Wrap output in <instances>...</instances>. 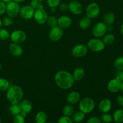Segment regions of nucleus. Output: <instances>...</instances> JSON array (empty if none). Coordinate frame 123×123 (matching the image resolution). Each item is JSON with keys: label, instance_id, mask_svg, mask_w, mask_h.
Here are the masks:
<instances>
[{"label": "nucleus", "instance_id": "1", "mask_svg": "<svg viewBox=\"0 0 123 123\" xmlns=\"http://www.w3.org/2000/svg\"><path fill=\"white\" fill-rule=\"evenodd\" d=\"M56 85L62 90H68L73 86L74 80L71 73L65 70H60L55 76Z\"/></svg>", "mask_w": 123, "mask_h": 123}, {"label": "nucleus", "instance_id": "2", "mask_svg": "<svg viewBox=\"0 0 123 123\" xmlns=\"http://www.w3.org/2000/svg\"><path fill=\"white\" fill-rule=\"evenodd\" d=\"M24 97V92L20 86L13 85L7 90V98L11 103H18L21 102Z\"/></svg>", "mask_w": 123, "mask_h": 123}, {"label": "nucleus", "instance_id": "3", "mask_svg": "<svg viewBox=\"0 0 123 123\" xmlns=\"http://www.w3.org/2000/svg\"><path fill=\"white\" fill-rule=\"evenodd\" d=\"M94 101L89 97L83 98L79 104V109L84 114H88L91 112L94 109Z\"/></svg>", "mask_w": 123, "mask_h": 123}, {"label": "nucleus", "instance_id": "4", "mask_svg": "<svg viewBox=\"0 0 123 123\" xmlns=\"http://www.w3.org/2000/svg\"><path fill=\"white\" fill-rule=\"evenodd\" d=\"M20 6L18 2L12 1L8 2L6 6V11L7 15L12 18H16L20 12Z\"/></svg>", "mask_w": 123, "mask_h": 123}, {"label": "nucleus", "instance_id": "5", "mask_svg": "<svg viewBox=\"0 0 123 123\" xmlns=\"http://www.w3.org/2000/svg\"><path fill=\"white\" fill-rule=\"evenodd\" d=\"M104 43L103 41L98 38H92L88 43L89 48L94 52H100L105 49Z\"/></svg>", "mask_w": 123, "mask_h": 123}, {"label": "nucleus", "instance_id": "6", "mask_svg": "<svg viewBox=\"0 0 123 123\" xmlns=\"http://www.w3.org/2000/svg\"><path fill=\"white\" fill-rule=\"evenodd\" d=\"M107 31V25L104 22H98L92 28V32L95 37H100L105 36Z\"/></svg>", "mask_w": 123, "mask_h": 123}, {"label": "nucleus", "instance_id": "7", "mask_svg": "<svg viewBox=\"0 0 123 123\" xmlns=\"http://www.w3.org/2000/svg\"><path fill=\"white\" fill-rule=\"evenodd\" d=\"M34 18L38 24H44L46 22L48 19V14L43 8L36 10L34 14Z\"/></svg>", "mask_w": 123, "mask_h": 123}, {"label": "nucleus", "instance_id": "8", "mask_svg": "<svg viewBox=\"0 0 123 123\" xmlns=\"http://www.w3.org/2000/svg\"><path fill=\"white\" fill-rule=\"evenodd\" d=\"M10 38L13 43L20 44L26 40V35L22 30H16L10 35Z\"/></svg>", "mask_w": 123, "mask_h": 123}, {"label": "nucleus", "instance_id": "9", "mask_svg": "<svg viewBox=\"0 0 123 123\" xmlns=\"http://www.w3.org/2000/svg\"><path fill=\"white\" fill-rule=\"evenodd\" d=\"M62 29L60 26H56L55 27L51 28V30L49 31V37L53 42H58L62 38Z\"/></svg>", "mask_w": 123, "mask_h": 123}, {"label": "nucleus", "instance_id": "10", "mask_svg": "<svg viewBox=\"0 0 123 123\" xmlns=\"http://www.w3.org/2000/svg\"><path fill=\"white\" fill-rule=\"evenodd\" d=\"M100 7L97 3H91L88 6L86 10L87 17L90 19H94L96 18L100 13Z\"/></svg>", "mask_w": 123, "mask_h": 123}, {"label": "nucleus", "instance_id": "11", "mask_svg": "<svg viewBox=\"0 0 123 123\" xmlns=\"http://www.w3.org/2000/svg\"><path fill=\"white\" fill-rule=\"evenodd\" d=\"M34 9L31 6H24L20 9V15L23 19L29 20L34 16Z\"/></svg>", "mask_w": 123, "mask_h": 123}, {"label": "nucleus", "instance_id": "12", "mask_svg": "<svg viewBox=\"0 0 123 123\" xmlns=\"http://www.w3.org/2000/svg\"><path fill=\"white\" fill-rule=\"evenodd\" d=\"M88 52V48L84 44H78L72 49V55L76 58H80L85 56Z\"/></svg>", "mask_w": 123, "mask_h": 123}, {"label": "nucleus", "instance_id": "13", "mask_svg": "<svg viewBox=\"0 0 123 123\" xmlns=\"http://www.w3.org/2000/svg\"><path fill=\"white\" fill-rule=\"evenodd\" d=\"M121 81L119 79H117L116 78L114 79H111L108 82L107 88L108 90L111 92H117L120 90V86H121Z\"/></svg>", "mask_w": 123, "mask_h": 123}, {"label": "nucleus", "instance_id": "14", "mask_svg": "<svg viewBox=\"0 0 123 123\" xmlns=\"http://www.w3.org/2000/svg\"><path fill=\"white\" fill-rule=\"evenodd\" d=\"M20 106L22 110L20 114L23 115L24 117H26V115L28 114L32 109V103L30 101L27 100H24L22 101L20 103Z\"/></svg>", "mask_w": 123, "mask_h": 123}, {"label": "nucleus", "instance_id": "15", "mask_svg": "<svg viewBox=\"0 0 123 123\" xmlns=\"http://www.w3.org/2000/svg\"><path fill=\"white\" fill-rule=\"evenodd\" d=\"M68 9L73 14L78 15L80 14L82 12V6L76 1H72L68 4Z\"/></svg>", "mask_w": 123, "mask_h": 123}, {"label": "nucleus", "instance_id": "16", "mask_svg": "<svg viewBox=\"0 0 123 123\" xmlns=\"http://www.w3.org/2000/svg\"><path fill=\"white\" fill-rule=\"evenodd\" d=\"M58 25L61 28H68L72 25V19L67 16H62L58 19Z\"/></svg>", "mask_w": 123, "mask_h": 123}, {"label": "nucleus", "instance_id": "17", "mask_svg": "<svg viewBox=\"0 0 123 123\" xmlns=\"http://www.w3.org/2000/svg\"><path fill=\"white\" fill-rule=\"evenodd\" d=\"M9 50L11 54L14 56H20L23 53V49L22 47L18 43H13L10 44L9 47Z\"/></svg>", "mask_w": 123, "mask_h": 123}, {"label": "nucleus", "instance_id": "18", "mask_svg": "<svg viewBox=\"0 0 123 123\" xmlns=\"http://www.w3.org/2000/svg\"><path fill=\"white\" fill-rule=\"evenodd\" d=\"M112 108L111 102L108 98L103 99L99 104V109L103 113H108Z\"/></svg>", "mask_w": 123, "mask_h": 123}, {"label": "nucleus", "instance_id": "19", "mask_svg": "<svg viewBox=\"0 0 123 123\" xmlns=\"http://www.w3.org/2000/svg\"><path fill=\"white\" fill-rule=\"evenodd\" d=\"M80 99V94L76 91L70 92L67 97V102L70 104H75Z\"/></svg>", "mask_w": 123, "mask_h": 123}, {"label": "nucleus", "instance_id": "20", "mask_svg": "<svg viewBox=\"0 0 123 123\" xmlns=\"http://www.w3.org/2000/svg\"><path fill=\"white\" fill-rule=\"evenodd\" d=\"M85 76V71L81 67H78L76 68L73 72V79L76 81H79L81 80Z\"/></svg>", "mask_w": 123, "mask_h": 123}, {"label": "nucleus", "instance_id": "21", "mask_svg": "<svg viewBox=\"0 0 123 123\" xmlns=\"http://www.w3.org/2000/svg\"><path fill=\"white\" fill-rule=\"evenodd\" d=\"M113 120L117 123H123V109H119L115 111L113 114Z\"/></svg>", "mask_w": 123, "mask_h": 123}, {"label": "nucleus", "instance_id": "22", "mask_svg": "<svg viewBox=\"0 0 123 123\" xmlns=\"http://www.w3.org/2000/svg\"><path fill=\"white\" fill-rule=\"evenodd\" d=\"M9 111L11 114L12 115H14V116L18 115V114H20L22 112L21 108H20V104H19V103H12L11 106H10Z\"/></svg>", "mask_w": 123, "mask_h": 123}, {"label": "nucleus", "instance_id": "23", "mask_svg": "<svg viewBox=\"0 0 123 123\" xmlns=\"http://www.w3.org/2000/svg\"><path fill=\"white\" fill-rule=\"evenodd\" d=\"M115 16L112 13H108L103 17V22L108 26L112 25L115 21Z\"/></svg>", "mask_w": 123, "mask_h": 123}, {"label": "nucleus", "instance_id": "24", "mask_svg": "<svg viewBox=\"0 0 123 123\" xmlns=\"http://www.w3.org/2000/svg\"><path fill=\"white\" fill-rule=\"evenodd\" d=\"M91 19L88 17H84L79 22V27L82 30H86L91 25Z\"/></svg>", "mask_w": 123, "mask_h": 123}, {"label": "nucleus", "instance_id": "25", "mask_svg": "<svg viewBox=\"0 0 123 123\" xmlns=\"http://www.w3.org/2000/svg\"><path fill=\"white\" fill-rule=\"evenodd\" d=\"M48 116L43 111H40L36 115V122L37 123H44L46 122Z\"/></svg>", "mask_w": 123, "mask_h": 123}, {"label": "nucleus", "instance_id": "26", "mask_svg": "<svg viewBox=\"0 0 123 123\" xmlns=\"http://www.w3.org/2000/svg\"><path fill=\"white\" fill-rule=\"evenodd\" d=\"M85 117V114L82 111H78L75 113H73L72 115V121L73 122L79 123L83 121Z\"/></svg>", "mask_w": 123, "mask_h": 123}, {"label": "nucleus", "instance_id": "27", "mask_svg": "<svg viewBox=\"0 0 123 123\" xmlns=\"http://www.w3.org/2000/svg\"><path fill=\"white\" fill-rule=\"evenodd\" d=\"M102 41L106 45H111L115 41V36L112 34H108L103 37Z\"/></svg>", "mask_w": 123, "mask_h": 123}, {"label": "nucleus", "instance_id": "28", "mask_svg": "<svg viewBox=\"0 0 123 123\" xmlns=\"http://www.w3.org/2000/svg\"><path fill=\"white\" fill-rule=\"evenodd\" d=\"M62 112H63L64 115H66V116H72V115H73V113H74V109H73V107L71 105H66V106L63 108Z\"/></svg>", "mask_w": 123, "mask_h": 123}, {"label": "nucleus", "instance_id": "29", "mask_svg": "<svg viewBox=\"0 0 123 123\" xmlns=\"http://www.w3.org/2000/svg\"><path fill=\"white\" fill-rule=\"evenodd\" d=\"M9 87L10 84L8 80L3 78H0V91H7Z\"/></svg>", "mask_w": 123, "mask_h": 123}, {"label": "nucleus", "instance_id": "30", "mask_svg": "<svg viewBox=\"0 0 123 123\" xmlns=\"http://www.w3.org/2000/svg\"><path fill=\"white\" fill-rule=\"evenodd\" d=\"M114 67L118 70H123V57H118L114 61Z\"/></svg>", "mask_w": 123, "mask_h": 123}, {"label": "nucleus", "instance_id": "31", "mask_svg": "<svg viewBox=\"0 0 123 123\" xmlns=\"http://www.w3.org/2000/svg\"><path fill=\"white\" fill-rule=\"evenodd\" d=\"M46 22L49 26L51 28L55 27L58 25V19L54 16H50L48 17Z\"/></svg>", "mask_w": 123, "mask_h": 123}, {"label": "nucleus", "instance_id": "32", "mask_svg": "<svg viewBox=\"0 0 123 123\" xmlns=\"http://www.w3.org/2000/svg\"><path fill=\"white\" fill-rule=\"evenodd\" d=\"M100 120L103 123H111L113 121V117L110 114H107V113H103L101 116Z\"/></svg>", "mask_w": 123, "mask_h": 123}, {"label": "nucleus", "instance_id": "33", "mask_svg": "<svg viewBox=\"0 0 123 123\" xmlns=\"http://www.w3.org/2000/svg\"><path fill=\"white\" fill-rule=\"evenodd\" d=\"M31 6L34 10L43 8V6L42 5L41 0H32L31 2Z\"/></svg>", "mask_w": 123, "mask_h": 123}, {"label": "nucleus", "instance_id": "34", "mask_svg": "<svg viewBox=\"0 0 123 123\" xmlns=\"http://www.w3.org/2000/svg\"><path fill=\"white\" fill-rule=\"evenodd\" d=\"M10 37V34L7 30L5 29H0V39L6 40Z\"/></svg>", "mask_w": 123, "mask_h": 123}, {"label": "nucleus", "instance_id": "35", "mask_svg": "<svg viewBox=\"0 0 123 123\" xmlns=\"http://www.w3.org/2000/svg\"><path fill=\"white\" fill-rule=\"evenodd\" d=\"M13 122L14 123H24L25 122V119L24 117L21 114H18L14 116Z\"/></svg>", "mask_w": 123, "mask_h": 123}, {"label": "nucleus", "instance_id": "36", "mask_svg": "<svg viewBox=\"0 0 123 123\" xmlns=\"http://www.w3.org/2000/svg\"><path fill=\"white\" fill-rule=\"evenodd\" d=\"M59 123H72L73 121H72V119L70 118V117L68 116H64L61 117L58 120Z\"/></svg>", "mask_w": 123, "mask_h": 123}, {"label": "nucleus", "instance_id": "37", "mask_svg": "<svg viewBox=\"0 0 123 123\" xmlns=\"http://www.w3.org/2000/svg\"><path fill=\"white\" fill-rule=\"evenodd\" d=\"M48 6L50 7H56L60 3V0H47Z\"/></svg>", "mask_w": 123, "mask_h": 123}, {"label": "nucleus", "instance_id": "38", "mask_svg": "<svg viewBox=\"0 0 123 123\" xmlns=\"http://www.w3.org/2000/svg\"><path fill=\"white\" fill-rule=\"evenodd\" d=\"M3 24L5 26H9L13 24V19L10 17H6L3 19Z\"/></svg>", "mask_w": 123, "mask_h": 123}, {"label": "nucleus", "instance_id": "39", "mask_svg": "<svg viewBox=\"0 0 123 123\" xmlns=\"http://www.w3.org/2000/svg\"><path fill=\"white\" fill-rule=\"evenodd\" d=\"M102 122L100 118L97 117H92L87 121L88 123H100Z\"/></svg>", "mask_w": 123, "mask_h": 123}, {"label": "nucleus", "instance_id": "40", "mask_svg": "<svg viewBox=\"0 0 123 123\" xmlns=\"http://www.w3.org/2000/svg\"><path fill=\"white\" fill-rule=\"evenodd\" d=\"M6 11V4L2 1H0V15H2Z\"/></svg>", "mask_w": 123, "mask_h": 123}, {"label": "nucleus", "instance_id": "41", "mask_svg": "<svg viewBox=\"0 0 123 123\" xmlns=\"http://www.w3.org/2000/svg\"><path fill=\"white\" fill-rule=\"evenodd\" d=\"M60 10L61 11H67L68 10V5L65 2H62L60 4Z\"/></svg>", "mask_w": 123, "mask_h": 123}, {"label": "nucleus", "instance_id": "42", "mask_svg": "<svg viewBox=\"0 0 123 123\" xmlns=\"http://www.w3.org/2000/svg\"><path fill=\"white\" fill-rule=\"evenodd\" d=\"M115 78L117 79H119L120 81L123 82V71L122 70H118L116 73L115 75Z\"/></svg>", "mask_w": 123, "mask_h": 123}, {"label": "nucleus", "instance_id": "43", "mask_svg": "<svg viewBox=\"0 0 123 123\" xmlns=\"http://www.w3.org/2000/svg\"><path fill=\"white\" fill-rule=\"evenodd\" d=\"M117 103L120 106L123 108V96H120L117 97Z\"/></svg>", "mask_w": 123, "mask_h": 123}, {"label": "nucleus", "instance_id": "44", "mask_svg": "<svg viewBox=\"0 0 123 123\" xmlns=\"http://www.w3.org/2000/svg\"><path fill=\"white\" fill-rule=\"evenodd\" d=\"M112 30H113V27L111 26V25H108V26H107V31L111 32V31H112Z\"/></svg>", "mask_w": 123, "mask_h": 123}, {"label": "nucleus", "instance_id": "45", "mask_svg": "<svg viewBox=\"0 0 123 123\" xmlns=\"http://www.w3.org/2000/svg\"><path fill=\"white\" fill-rule=\"evenodd\" d=\"M56 7H50V11L52 13H54L56 11Z\"/></svg>", "mask_w": 123, "mask_h": 123}, {"label": "nucleus", "instance_id": "46", "mask_svg": "<svg viewBox=\"0 0 123 123\" xmlns=\"http://www.w3.org/2000/svg\"><path fill=\"white\" fill-rule=\"evenodd\" d=\"M120 90L123 92V82H121V86H120Z\"/></svg>", "mask_w": 123, "mask_h": 123}, {"label": "nucleus", "instance_id": "47", "mask_svg": "<svg viewBox=\"0 0 123 123\" xmlns=\"http://www.w3.org/2000/svg\"><path fill=\"white\" fill-rule=\"evenodd\" d=\"M1 1L4 2V3H8V2H10L12 0H1Z\"/></svg>", "mask_w": 123, "mask_h": 123}, {"label": "nucleus", "instance_id": "48", "mask_svg": "<svg viewBox=\"0 0 123 123\" xmlns=\"http://www.w3.org/2000/svg\"><path fill=\"white\" fill-rule=\"evenodd\" d=\"M120 31H121V34L123 36V24H122V25H121V30H120Z\"/></svg>", "mask_w": 123, "mask_h": 123}, {"label": "nucleus", "instance_id": "49", "mask_svg": "<svg viewBox=\"0 0 123 123\" xmlns=\"http://www.w3.org/2000/svg\"><path fill=\"white\" fill-rule=\"evenodd\" d=\"M13 1H15V2H18V3H19V2H23V1H25V0H13Z\"/></svg>", "mask_w": 123, "mask_h": 123}, {"label": "nucleus", "instance_id": "50", "mask_svg": "<svg viewBox=\"0 0 123 123\" xmlns=\"http://www.w3.org/2000/svg\"><path fill=\"white\" fill-rule=\"evenodd\" d=\"M1 25H2V22H1V20H0V28H1Z\"/></svg>", "mask_w": 123, "mask_h": 123}, {"label": "nucleus", "instance_id": "51", "mask_svg": "<svg viewBox=\"0 0 123 123\" xmlns=\"http://www.w3.org/2000/svg\"><path fill=\"white\" fill-rule=\"evenodd\" d=\"M1 68H2V66H1V62H0V70H1Z\"/></svg>", "mask_w": 123, "mask_h": 123}, {"label": "nucleus", "instance_id": "52", "mask_svg": "<svg viewBox=\"0 0 123 123\" xmlns=\"http://www.w3.org/2000/svg\"><path fill=\"white\" fill-rule=\"evenodd\" d=\"M1 122V118H0V123Z\"/></svg>", "mask_w": 123, "mask_h": 123}, {"label": "nucleus", "instance_id": "53", "mask_svg": "<svg viewBox=\"0 0 123 123\" xmlns=\"http://www.w3.org/2000/svg\"><path fill=\"white\" fill-rule=\"evenodd\" d=\"M41 1H44V0H41Z\"/></svg>", "mask_w": 123, "mask_h": 123}]
</instances>
